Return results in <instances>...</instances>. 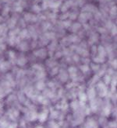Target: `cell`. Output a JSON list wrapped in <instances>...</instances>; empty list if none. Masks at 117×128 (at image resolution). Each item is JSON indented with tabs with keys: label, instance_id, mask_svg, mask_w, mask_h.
<instances>
[]
</instances>
